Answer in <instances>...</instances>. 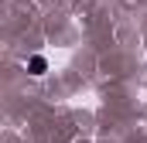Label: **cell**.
I'll return each mask as SVG.
<instances>
[{
    "mask_svg": "<svg viewBox=\"0 0 147 143\" xmlns=\"http://www.w3.org/2000/svg\"><path fill=\"white\" fill-rule=\"evenodd\" d=\"M45 68H48V61H45L41 55H34V58H31V75H45Z\"/></svg>",
    "mask_w": 147,
    "mask_h": 143,
    "instance_id": "obj_1",
    "label": "cell"
}]
</instances>
